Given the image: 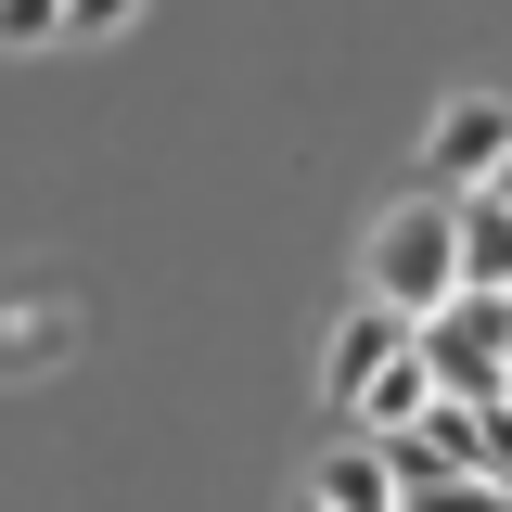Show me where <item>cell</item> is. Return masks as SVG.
<instances>
[{"instance_id":"6da1fadb","label":"cell","mask_w":512,"mask_h":512,"mask_svg":"<svg viewBox=\"0 0 512 512\" xmlns=\"http://www.w3.org/2000/svg\"><path fill=\"white\" fill-rule=\"evenodd\" d=\"M359 295H372V308H410V320H436L448 295H461V205H448V192H410V205L372 218Z\"/></svg>"},{"instance_id":"7a4b0ae2","label":"cell","mask_w":512,"mask_h":512,"mask_svg":"<svg viewBox=\"0 0 512 512\" xmlns=\"http://www.w3.org/2000/svg\"><path fill=\"white\" fill-rule=\"evenodd\" d=\"M500 154H512V103H487V90L436 103V128H423V180H436V192H487Z\"/></svg>"},{"instance_id":"3957f363","label":"cell","mask_w":512,"mask_h":512,"mask_svg":"<svg viewBox=\"0 0 512 512\" xmlns=\"http://www.w3.org/2000/svg\"><path fill=\"white\" fill-rule=\"evenodd\" d=\"M410 333H423L410 308H346V333H333V359H320V397H333V410H359V384H372L384 359L410 346Z\"/></svg>"},{"instance_id":"277c9868","label":"cell","mask_w":512,"mask_h":512,"mask_svg":"<svg viewBox=\"0 0 512 512\" xmlns=\"http://www.w3.org/2000/svg\"><path fill=\"white\" fill-rule=\"evenodd\" d=\"M436 397H448V384H436V359H423V333H410V346H397V359L359 384V410H346V423H359V436H410Z\"/></svg>"},{"instance_id":"5b68a950","label":"cell","mask_w":512,"mask_h":512,"mask_svg":"<svg viewBox=\"0 0 512 512\" xmlns=\"http://www.w3.org/2000/svg\"><path fill=\"white\" fill-rule=\"evenodd\" d=\"M320 500H333V512H410V487H397L384 436H359V423H346V448L320 461Z\"/></svg>"},{"instance_id":"8992f818","label":"cell","mask_w":512,"mask_h":512,"mask_svg":"<svg viewBox=\"0 0 512 512\" xmlns=\"http://www.w3.org/2000/svg\"><path fill=\"white\" fill-rule=\"evenodd\" d=\"M64 359H77V308H64V295H13V346H0V372L39 384V372H64Z\"/></svg>"},{"instance_id":"52a82bcc","label":"cell","mask_w":512,"mask_h":512,"mask_svg":"<svg viewBox=\"0 0 512 512\" xmlns=\"http://www.w3.org/2000/svg\"><path fill=\"white\" fill-rule=\"evenodd\" d=\"M461 282L474 295H512V205L500 192H461Z\"/></svg>"},{"instance_id":"ba28073f","label":"cell","mask_w":512,"mask_h":512,"mask_svg":"<svg viewBox=\"0 0 512 512\" xmlns=\"http://www.w3.org/2000/svg\"><path fill=\"white\" fill-rule=\"evenodd\" d=\"M0 39L39 52V39H77V26H64V0H0Z\"/></svg>"},{"instance_id":"9c48e42d","label":"cell","mask_w":512,"mask_h":512,"mask_svg":"<svg viewBox=\"0 0 512 512\" xmlns=\"http://www.w3.org/2000/svg\"><path fill=\"white\" fill-rule=\"evenodd\" d=\"M128 13H141V0H64V26H77V39H116Z\"/></svg>"},{"instance_id":"30bf717a","label":"cell","mask_w":512,"mask_h":512,"mask_svg":"<svg viewBox=\"0 0 512 512\" xmlns=\"http://www.w3.org/2000/svg\"><path fill=\"white\" fill-rule=\"evenodd\" d=\"M487 192H500V205H512V154H500V180H487Z\"/></svg>"},{"instance_id":"8fae6325","label":"cell","mask_w":512,"mask_h":512,"mask_svg":"<svg viewBox=\"0 0 512 512\" xmlns=\"http://www.w3.org/2000/svg\"><path fill=\"white\" fill-rule=\"evenodd\" d=\"M308 512H333V500H320V487H308Z\"/></svg>"}]
</instances>
